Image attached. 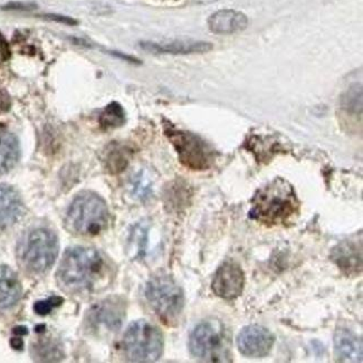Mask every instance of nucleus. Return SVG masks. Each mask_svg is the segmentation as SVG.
<instances>
[{
    "mask_svg": "<svg viewBox=\"0 0 363 363\" xmlns=\"http://www.w3.org/2000/svg\"><path fill=\"white\" fill-rule=\"evenodd\" d=\"M298 211L300 201L292 186L285 180L275 179L256 192L248 215L265 226H285Z\"/></svg>",
    "mask_w": 363,
    "mask_h": 363,
    "instance_id": "1",
    "label": "nucleus"
},
{
    "mask_svg": "<svg viewBox=\"0 0 363 363\" xmlns=\"http://www.w3.org/2000/svg\"><path fill=\"white\" fill-rule=\"evenodd\" d=\"M106 263L94 248L71 247L62 258L57 277L61 284L72 291L91 289L103 277Z\"/></svg>",
    "mask_w": 363,
    "mask_h": 363,
    "instance_id": "2",
    "label": "nucleus"
},
{
    "mask_svg": "<svg viewBox=\"0 0 363 363\" xmlns=\"http://www.w3.org/2000/svg\"><path fill=\"white\" fill-rule=\"evenodd\" d=\"M108 223V206L94 192H81L69 206L67 225L77 234L95 236L106 228Z\"/></svg>",
    "mask_w": 363,
    "mask_h": 363,
    "instance_id": "3",
    "label": "nucleus"
},
{
    "mask_svg": "<svg viewBox=\"0 0 363 363\" xmlns=\"http://www.w3.org/2000/svg\"><path fill=\"white\" fill-rule=\"evenodd\" d=\"M145 298L151 308L167 325H176L184 306L182 287L172 277L160 274L147 281Z\"/></svg>",
    "mask_w": 363,
    "mask_h": 363,
    "instance_id": "4",
    "label": "nucleus"
},
{
    "mask_svg": "<svg viewBox=\"0 0 363 363\" xmlns=\"http://www.w3.org/2000/svg\"><path fill=\"white\" fill-rule=\"evenodd\" d=\"M18 255L25 269L32 273H45L57 258V237L50 229H34L21 240Z\"/></svg>",
    "mask_w": 363,
    "mask_h": 363,
    "instance_id": "5",
    "label": "nucleus"
},
{
    "mask_svg": "<svg viewBox=\"0 0 363 363\" xmlns=\"http://www.w3.org/2000/svg\"><path fill=\"white\" fill-rule=\"evenodd\" d=\"M164 335L158 328L147 321H137L128 328L122 349L128 360L153 362L164 353Z\"/></svg>",
    "mask_w": 363,
    "mask_h": 363,
    "instance_id": "6",
    "label": "nucleus"
},
{
    "mask_svg": "<svg viewBox=\"0 0 363 363\" xmlns=\"http://www.w3.org/2000/svg\"><path fill=\"white\" fill-rule=\"evenodd\" d=\"M189 349L195 358L211 362L230 361L229 340L220 322L203 321L191 332Z\"/></svg>",
    "mask_w": 363,
    "mask_h": 363,
    "instance_id": "7",
    "label": "nucleus"
},
{
    "mask_svg": "<svg viewBox=\"0 0 363 363\" xmlns=\"http://www.w3.org/2000/svg\"><path fill=\"white\" fill-rule=\"evenodd\" d=\"M164 133L176 149L180 162L191 170H207L216 160V153L205 140L191 132L164 125Z\"/></svg>",
    "mask_w": 363,
    "mask_h": 363,
    "instance_id": "8",
    "label": "nucleus"
},
{
    "mask_svg": "<svg viewBox=\"0 0 363 363\" xmlns=\"http://www.w3.org/2000/svg\"><path fill=\"white\" fill-rule=\"evenodd\" d=\"M125 318V303L120 298H110L93 306L87 321L98 331H116Z\"/></svg>",
    "mask_w": 363,
    "mask_h": 363,
    "instance_id": "9",
    "label": "nucleus"
},
{
    "mask_svg": "<svg viewBox=\"0 0 363 363\" xmlns=\"http://www.w3.org/2000/svg\"><path fill=\"white\" fill-rule=\"evenodd\" d=\"M245 286V274L240 264L225 262L217 269L211 289L218 298L233 301L240 298Z\"/></svg>",
    "mask_w": 363,
    "mask_h": 363,
    "instance_id": "10",
    "label": "nucleus"
},
{
    "mask_svg": "<svg viewBox=\"0 0 363 363\" xmlns=\"http://www.w3.org/2000/svg\"><path fill=\"white\" fill-rule=\"evenodd\" d=\"M275 337L262 325H248L237 337V347L247 358H264L271 352Z\"/></svg>",
    "mask_w": 363,
    "mask_h": 363,
    "instance_id": "11",
    "label": "nucleus"
},
{
    "mask_svg": "<svg viewBox=\"0 0 363 363\" xmlns=\"http://www.w3.org/2000/svg\"><path fill=\"white\" fill-rule=\"evenodd\" d=\"M140 46L149 53L189 55L203 54L213 50V44L203 40H177L170 42H143Z\"/></svg>",
    "mask_w": 363,
    "mask_h": 363,
    "instance_id": "12",
    "label": "nucleus"
},
{
    "mask_svg": "<svg viewBox=\"0 0 363 363\" xmlns=\"http://www.w3.org/2000/svg\"><path fill=\"white\" fill-rule=\"evenodd\" d=\"M331 259L347 275H357L362 269L361 240H345L332 250Z\"/></svg>",
    "mask_w": 363,
    "mask_h": 363,
    "instance_id": "13",
    "label": "nucleus"
},
{
    "mask_svg": "<svg viewBox=\"0 0 363 363\" xmlns=\"http://www.w3.org/2000/svg\"><path fill=\"white\" fill-rule=\"evenodd\" d=\"M208 27L215 34H236L247 28L248 18L245 13L240 11L224 9L209 17Z\"/></svg>",
    "mask_w": 363,
    "mask_h": 363,
    "instance_id": "14",
    "label": "nucleus"
},
{
    "mask_svg": "<svg viewBox=\"0 0 363 363\" xmlns=\"http://www.w3.org/2000/svg\"><path fill=\"white\" fill-rule=\"evenodd\" d=\"M335 352L341 362H362V341L347 329H339L335 335Z\"/></svg>",
    "mask_w": 363,
    "mask_h": 363,
    "instance_id": "15",
    "label": "nucleus"
},
{
    "mask_svg": "<svg viewBox=\"0 0 363 363\" xmlns=\"http://www.w3.org/2000/svg\"><path fill=\"white\" fill-rule=\"evenodd\" d=\"M23 203L16 190L0 184V229L15 224L23 215Z\"/></svg>",
    "mask_w": 363,
    "mask_h": 363,
    "instance_id": "16",
    "label": "nucleus"
},
{
    "mask_svg": "<svg viewBox=\"0 0 363 363\" xmlns=\"http://www.w3.org/2000/svg\"><path fill=\"white\" fill-rule=\"evenodd\" d=\"M21 285L17 274L9 266L0 265V308H9L18 302Z\"/></svg>",
    "mask_w": 363,
    "mask_h": 363,
    "instance_id": "17",
    "label": "nucleus"
},
{
    "mask_svg": "<svg viewBox=\"0 0 363 363\" xmlns=\"http://www.w3.org/2000/svg\"><path fill=\"white\" fill-rule=\"evenodd\" d=\"M19 155L17 138L5 128H0V174H7L16 166Z\"/></svg>",
    "mask_w": 363,
    "mask_h": 363,
    "instance_id": "18",
    "label": "nucleus"
},
{
    "mask_svg": "<svg viewBox=\"0 0 363 363\" xmlns=\"http://www.w3.org/2000/svg\"><path fill=\"white\" fill-rule=\"evenodd\" d=\"M125 123V113L118 103L112 102L103 110L100 116L101 127L104 130L116 129Z\"/></svg>",
    "mask_w": 363,
    "mask_h": 363,
    "instance_id": "19",
    "label": "nucleus"
},
{
    "mask_svg": "<svg viewBox=\"0 0 363 363\" xmlns=\"http://www.w3.org/2000/svg\"><path fill=\"white\" fill-rule=\"evenodd\" d=\"M130 155L131 153L128 147H120V145L112 147L106 158V168L108 172L111 174H120L123 172L129 164Z\"/></svg>",
    "mask_w": 363,
    "mask_h": 363,
    "instance_id": "20",
    "label": "nucleus"
},
{
    "mask_svg": "<svg viewBox=\"0 0 363 363\" xmlns=\"http://www.w3.org/2000/svg\"><path fill=\"white\" fill-rule=\"evenodd\" d=\"M342 108L351 114H361L362 112V85L355 83L347 89L341 98Z\"/></svg>",
    "mask_w": 363,
    "mask_h": 363,
    "instance_id": "21",
    "label": "nucleus"
},
{
    "mask_svg": "<svg viewBox=\"0 0 363 363\" xmlns=\"http://www.w3.org/2000/svg\"><path fill=\"white\" fill-rule=\"evenodd\" d=\"M147 242V228L145 225H137L131 233V244L137 257L145 255Z\"/></svg>",
    "mask_w": 363,
    "mask_h": 363,
    "instance_id": "22",
    "label": "nucleus"
},
{
    "mask_svg": "<svg viewBox=\"0 0 363 363\" xmlns=\"http://www.w3.org/2000/svg\"><path fill=\"white\" fill-rule=\"evenodd\" d=\"M63 302V298L52 296V298L35 303L34 311L38 315H48L54 308L61 306Z\"/></svg>",
    "mask_w": 363,
    "mask_h": 363,
    "instance_id": "23",
    "label": "nucleus"
},
{
    "mask_svg": "<svg viewBox=\"0 0 363 363\" xmlns=\"http://www.w3.org/2000/svg\"><path fill=\"white\" fill-rule=\"evenodd\" d=\"M42 18L46 19V21H56V23H61V24L65 25H77V21H75L71 17L63 16V15H56V13H45L42 15Z\"/></svg>",
    "mask_w": 363,
    "mask_h": 363,
    "instance_id": "24",
    "label": "nucleus"
},
{
    "mask_svg": "<svg viewBox=\"0 0 363 363\" xmlns=\"http://www.w3.org/2000/svg\"><path fill=\"white\" fill-rule=\"evenodd\" d=\"M37 6L34 5V4H27V3H11L9 5H6L4 7L5 11H33V9H36Z\"/></svg>",
    "mask_w": 363,
    "mask_h": 363,
    "instance_id": "25",
    "label": "nucleus"
},
{
    "mask_svg": "<svg viewBox=\"0 0 363 363\" xmlns=\"http://www.w3.org/2000/svg\"><path fill=\"white\" fill-rule=\"evenodd\" d=\"M11 106V96L3 89H0V114L9 111Z\"/></svg>",
    "mask_w": 363,
    "mask_h": 363,
    "instance_id": "26",
    "label": "nucleus"
},
{
    "mask_svg": "<svg viewBox=\"0 0 363 363\" xmlns=\"http://www.w3.org/2000/svg\"><path fill=\"white\" fill-rule=\"evenodd\" d=\"M9 57V46L6 44L3 37L0 36V64L7 61V58Z\"/></svg>",
    "mask_w": 363,
    "mask_h": 363,
    "instance_id": "27",
    "label": "nucleus"
}]
</instances>
